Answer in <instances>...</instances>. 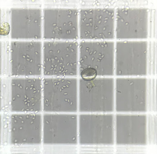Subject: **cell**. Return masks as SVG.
<instances>
[{
    "label": "cell",
    "mask_w": 157,
    "mask_h": 154,
    "mask_svg": "<svg viewBox=\"0 0 157 154\" xmlns=\"http://www.w3.org/2000/svg\"><path fill=\"white\" fill-rule=\"evenodd\" d=\"M78 44L76 41H46L43 44V74L48 77H76Z\"/></svg>",
    "instance_id": "1"
},
{
    "label": "cell",
    "mask_w": 157,
    "mask_h": 154,
    "mask_svg": "<svg viewBox=\"0 0 157 154\" xmlns=\"http://www.w3.org/2000/svg\"><path fill=\"white\" fill-rule=\"evenodd\" d=\"M78 18L80 40L111 41L115 38L113 8H83L79 11Z\"/></svg>",
    "instance_id": "2"
},
{
    "label": "cell",
    "mask_w": 157,
    "mask_h": 154,
    "mask_svg": "<svg viewBox=\"0 0 157 154\" xmlns=\"http://www.w3.org/2000/svg\"><path fill=\"white\" fill-rule=\"evenodd\" d=\"M43 12L44 40L76 41L79 38V12L77 9L45 8Z\"/></svg>",
    "instance_id": "3"
},
{
    "label": "cell",
    "mask_w": 157,
    "mask_h": 154,
    "mask_svg": "<svg viewBox=\"0 0 157 154\" xmlns=\"http://www.w3.org/2000/svg\"><path fill=\"white\" fill-rule=\"evenodd\" d=\"M10 63L11 75L34 77L43 74V43L37 41L11 42Z\"/></svg>",
    "instance_id": "4"
},
{
    "label": "cell",
    "mask_w": 157,
    "mask_h": 154,
    "mask_svg": "<svg viewBox=\"0 0 157 154\" xmlns=\"http://www.w3.org/2000/svg\"><path fill=\"white\" fill-rule=\"evenodd\" d=\"M43 83L44 111L73 112L76 110V79L46 78Z\"/></svg>",
    "instance_id": "5"
},
{
    "label": "cell",
    "mask_w": 157,
    "mask_h": 154,
    "mask_svg": "<svg viewBox=\"0 0 157 154\" xmlns=\"http://www.w3.org/2000/svg\"><path fill=\"white\" fill-rule=\"evenodd\" d=\"M114 41H83L78 44V72L86 68L96 69L98 75L111 76L114 73Z\"/></svg>",
    "instance_id": "6"
},
{
    "label": "cell",
    "mask_w": 157,
    "mask_h": 154,
    "mask_svg": "<svg viewBox=\"0 0 157 154\" xmlns=\"http://www.w3.org/2000/svg\"><path fill=\"white\" fill-rule=\"evenodd\" d=\"M146 41H119L115 47L114 72L117 75H145L148 69Z\"/></svg>",
    "instance_id": "7"
},
{
    "label": "cell",
    "mask_w": 157,
    "mask_h": 154,
    "mask_svg": "<svg viewBox=\"0 0 157 154\" xmlns=\"http://www.w3.org/2000/svg\"><path fill=\"white\" fill-rule=\"evenodd\" d=\"M43 92V84L40 78H13L11 81V111L24 113L41 111Z\"/></svg>",
    "instance_id": "8"
},
{
    "label": "cell",
    "mask_w": 157,
    "mask_h": 154,
    "mask_svg": "<svg viewBox=\"0 0 157 154\" xmlns=\"http://www.w3.org/2000/svg\"><path fill=\"white\" fill-rule=\"evenodd\" d=\"M10 23L12 40L37 41L43 38V12L40 8H12Z\"/></svg>",
    "instance_id": "9"
},
{
    "label": "cell",
    "mask_w": 157,
    "mask_h": 154,
    "mask_svg": "<svg viewBox=\"0 0 157 154\" xmlns=\"http://www.w3.org/2000/svg\"><path fill=\"white\" fill-rule=\"evenodd\" d=\"M148 17L147 8H117L115 12V38L119 40L147 39Z\"/></svg>",
    "instance_id": "10"
},
{
    "label": "cell",
    "mask_w": 157,
    "mask_h": 154,
    "mask_svg": "<svg viewBox=\"0 0 157 154\" xmlns=\"http://www.w3.org/2000/svg\"><path fill=\"white\" fill-rule=\"evenodd\" d=\"M79 73L82 79L86 81H93L98 76V73L96 70L90 68L84 69Z\"/></svg>",
    "instance_id": "11"
}]
</instances>
